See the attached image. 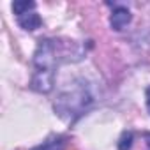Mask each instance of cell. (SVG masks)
Here are the masks:
<instances>
[{
	"mask_svg": "<svg viewBox=\"0 0 150 150\" xmlns=\"http://www.w3.org/2000/svg\"><path fill=\"white\" fill-rule=\"evenodd\" d=\"M145 99H146V110H148V113H150V85H148L146 90H145Z\"/></svg>",
	"mask_w": 150,
	"mask_h": 150,
	"instance_id": "cell-7",
	"label": "cell"
},
{
	"mask_svg": "<svg viewBox=\"0 0 150 150\" xmlns=\"http://www.w3.org/2000/svg\"><path fill=\"white\" fill-rule=\"evenodd\" d=\"M16 20H18V25H20L23 30H28V32H34V30H37V28L41 27V23H42L41 16H39L35 11H32V13H27V14H23V16H18Z\"/></svg>",
	"mask_w": 150,
	"mask_h": 150,
	"instance_id": "cell-3",
	"label": "cell"
},
{
	"mask_svg": "<svg viewBox=\"0 0 150 150\" xmlns=\"http://www.w3.org/2000/svg\"><path fill=\"white\" fill-rule=\"evenodd\" d=\"M13 11H14L16 18L18 16H23L27 13L35 11V2H28V0H23V2H14L13 4Z\"/></svg>",
	"mask_w": 150,
	"mask_h": 150,
	"instance_id": "cell-4",
	"label": "cell"
},
{
	"mask_svg": "<svg viewBox=\"0 0 150 150\" xmlns=\"http://www.w3.org/2000/svg\"><path fill=\"white\" fill-rule=\"evenodd\" d=\"M131 20H132L131 11H129L127 7H124V6H117V7L113 9L111 16H110V25H111V28H113V30L120 32L125 25H129V23H131Z\"/></svg>",
	"mask_w": 150,
	"mask_h": 150,
	"instance_id": "cell-2",
	"label": "cell"
},
{
	"mask_svg": "<svg viewBox=\"0 0 150 150\" xmlns=\"http://www.w3.org/2000/svg\"><path fill=\"white\" fill-rule=\"evenodd\" d=\"M57 41L42 39L34 53V76L30 81V88L35 92L48 94L53 88L55 65H57Z\"/></svg>",
	"mask_w": 150,
	"mask_h": 150,
	"instance_id": "cell-1",
	"label": "cell"
},
{
	"mask_svg": "<svg viewBox=\"0 0 150 150\" xmlns=\"http://www.w3.org/2000/svg\"><path fill=\"white\" fill-rule=\"evenodd\" d=\"M35 150H62V143L58 141V143H46L44 146H39V148H35Z\"/></svg>",
	"mask_w": 150,
	"mask_h": 150,
	"instance_id": "cell-6",
	"label": "cell"
},
{
	"mask_svg": "<svg viewBox=\"0 0 150 150\" xmlns=\"http://www.w3.org/2000/svg\"><path fill=\"white\" fill-rule=\"evenodd\" d=\"M145 139H146V145H148V150H150V134H145Z\"/></svg>",
	"mask_w": 150,
	"mask_h": 150,
	"instance_id": "cell-8",
	"label": "cell"
},
{
	"mask_svg": "<svg viewBox=\"0 0 150 150\" xmlns=\"http://www.w3.org/2000/svg\"><path fill=\"white\" fill-rule=\"evenodd\" d=\"M132 139H134L132 132H124L120 141H118V150H129L132 146Z\"/></svg>",
	"mask_w": 150,
	"mask_h": 150,
	"instance_id": "cell-5",
	"label": "cell"
}]
</instances>
